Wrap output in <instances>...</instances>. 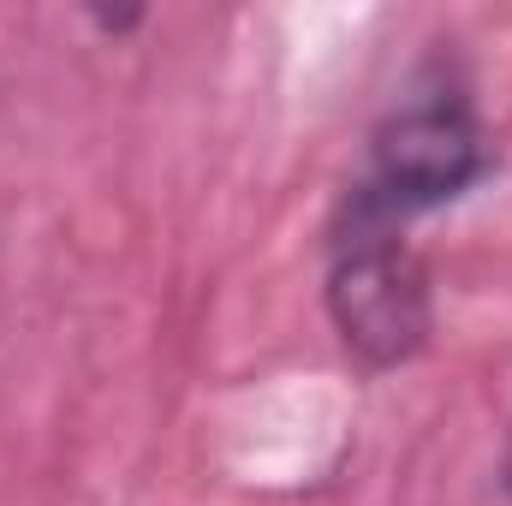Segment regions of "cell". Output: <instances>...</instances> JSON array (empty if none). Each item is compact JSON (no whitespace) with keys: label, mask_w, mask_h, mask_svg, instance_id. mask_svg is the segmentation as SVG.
I'll list each match as a JSON object with an SVG mask.
<instances>
[{"label":"cell","mask_w":512,"mask_h":506,"mask_svg":"<svg viewBox=\"0 0 512 506\" xmlns=\"http://www.w3.org/2000/svg\"><path fill=\"white\" fill-rule=\"evenodd\" d=\"M501 167L495 131L477 108V90L453 66H423L405 96L364 137V161L352 167L334 215L411 233L417 221L465 203Z\"/></svg>","instance_id":"1"},{"label":"cell","mask_w":512,"mask_h":506,"mask_svg":"<svg viewBox=\"0 0 512 506\" xmlns=\"http://www.w3.org/2000/svg\"><path fill=\"white\" fill-rule=\"evenodd\" d=\"M322 310L340 352L364 376H393L435 346V280L411 233L352 215L328 221L322 245Z\"/></svg>","instance_id":"2"},{"label":"cell","mask_w":512,"mask_h":506,"mask_svg":"<svg viewBox=\"0 0 512 506\" xmlns=\"http://www.w3.org/2000/svg\"><path fill=\"white\" fill-rule=\"evenodd\" d=\"M495 489L512 506V423H507V441H501V459H495Z\"/></svg>","instance_id":"3"},{"label":"cell","mask_w":512,"mask_h":506,"mask_svg":"<svg viewBox=\"0 0 512 506\" xmlns=\"http://www.w3.org/2000/svg\"><path fill=\"white\" fill-rule=\"evenodd\" d=\"M90 18H96V30H108V36H126V30L143 24V12H90Z\"/></svg>","instance_id":"4"}]
</instances>
